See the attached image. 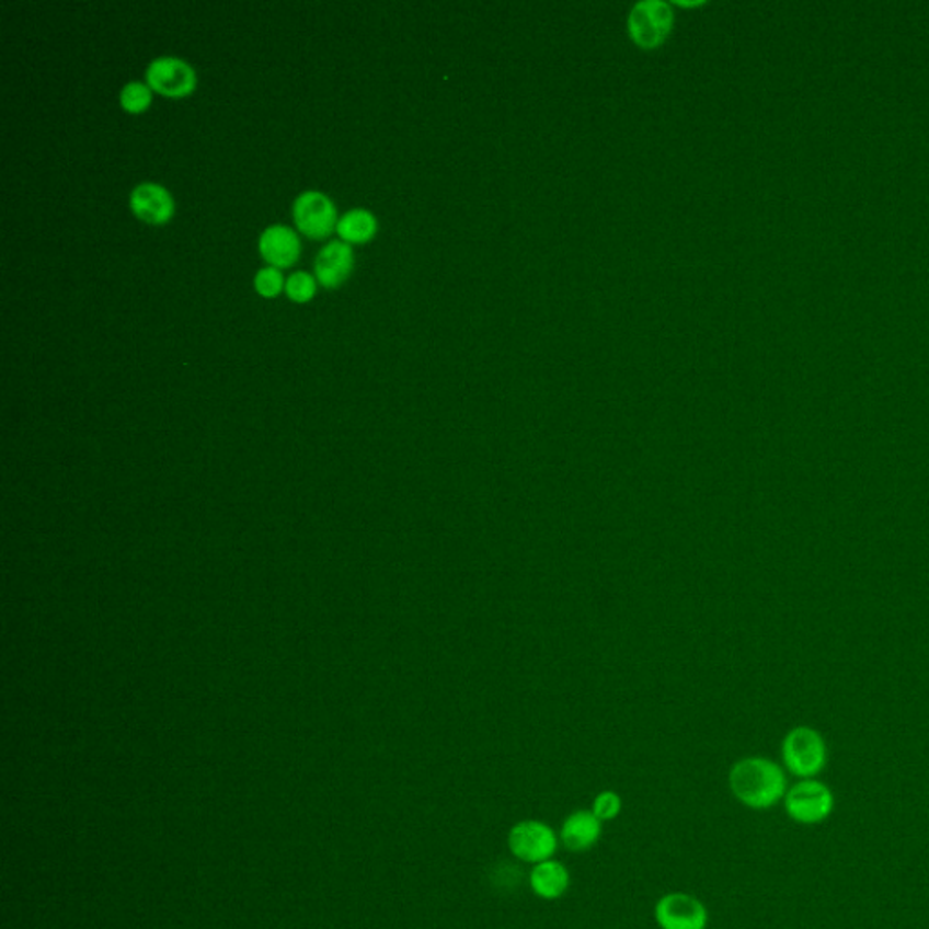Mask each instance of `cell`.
Here are the masks:
<instances>
[{
  "instance_id": "14",
  "label": "cell",
  "mask_w": 929,
  "mask_h": 929,
  "mask_svg": "<svg viewBox=\"0 0 929 929\" xmlns=\"http://www.w3.org/2000/svg\"><path fill=\"white\" fill-rule=\"evenodd\" d=\"M336 232H339L340 240L348 243V245L367 243L378 232V220L372 213L356 207V209L345 213L344 217H340Z\"/></svg>"
},
{
  "instance_id": "8",
  "label": "cell",
  "mask_w": 929,
  "mask_h": 929,
  "mask_svg": "<svg viewBox=\"0 0 929 929\" xmlns=\"http://www.w3.org/2000/svg\"><path fill=\"white\" fill-rule=\"evenodd\" d=\"M672 22L674 16L665 2H639L630 13V35L641 48H655L670 33Z\"/></svg>"
},
{
  "instance_id": "18",
  "label": "cell",
  "mask_w": 929,
  "mask_h": 929,
  "mask_svg": "<svg viewBox=\"0 0 929 929\" xmlns=\"http://www.w3.org/2000/svg\"><path fill=\"white\" fill-rule=\"evenodd\" d=\"M590 810L601 823H608V821L619 817V813L623 810V801L612 790H605V792L597 793Z\"/></svg>"
},
{
  "instance_id": "17",
  "label": "cell",
  "mask_w": 929,
  "mask_h": 929,
  "mask_svg": "<svg viewBox=\"0 0 929 929\" xmlns=\"http://www.w3.org/2000/svg\"><path fill=\"white\" fill-rule=\"evenodd\" d=\"M286 282L280 269L267 265V267H262L256 273V276H254V290L262 298L271 300V298H276V296H280L286 290Z\"/></svg>"
},
{
  "instance_id": "15",
  "label": "cell",
  "mask_w": 929,
  "mask_h": 929,
  "mask_svg": "<svg viewBox=\"0 0 929 929\" xmlns=\"http://www.w3.org/2000/svg\"><path fill=\"white\" fill-rule=\"evenodd\" d=\"M153 102V91L146 82H127L121 91V106L129 115H142Z\"/></svg>"
},
{
  "instance_id": "2",
  "label": "cell",
  "mask_w": 929,
  "mask_h": 929,
  "mask_svg": "<svg viewBox=\"0 0 929 929\" xmlns=\"http://www.w3.org/2000/svg\"><path fill=\"white\" fill-rule=\"evenodd\" d=\"M782 760L793 776L813 779L824 770L828 748L823 735L810 726L790 730L782 741Z\"/></svg>"
},
{
  "instance_id": "10",
  "label": "cell",
  "mask_w": 929,
  "mask_h": 929,
  "mask_svg": "<svg viewBox=\"0 0 929 929\" xmlns=\"http://www.w3.org/2000/svg\"><path fill=\"white\" fill-rule=\"evenodd\" d=\"M354 251L348 243L333 240L314 259V278L325 289H339L353 275Z\"/></svg>"
},
{
  "instance_id": "7",
  "label": "cell",
  "mask_w": 929,
  "mask_h": 929,
  "mask_svg": "<svg viewBox=\"0 0 929 929\" xmlns=\"http://www.w3.org/2000/svg\"><path fill=\"white\" fill-rule=\"evenodd\" d=\"M654 919L660 929H707L708 909L690 893H666L655 903Z\"/></svg>"
},
{
  "instance_id": "16",
  "label": "cell",
  "mask_w": 929,
  "mask_h": 929,
  "mask_svg": "<svg viewBox=\"0 0 929 929\" xmlns=\"http://www.w3.org/2000/svg\"><path fill=\"white\" fill-rule=\"evenodd\" d=\"M318 280L306 271H296L287 278L286 295L295 303H309L317 296Z\"/></svg>"
},
{
  "instance_id": "1",
  "label": "cell",
  "mask_w": 929,
  "mask_h": 929,
  "mask_svg": "<svg viewBox=\"0 0 929 929\" xmlns=\"http://www.w3.org/2000/svg\"><path fill=\"white\" fill-rule=\"evenodd\" d=\"M730 792L746 808L768 810L787 795V776L781 766L765 757H746L732 766Z\"/></svg>"
},
{
  "instance_id": "5",
  "label": "cell",
  "mask_w": 929,
  "mask_h": 929,
  "mask_svg": "<svg viewBox=\"0 0 929 929\" xmlns=\"http://www.w3.org/2000/svg\"><path fill=\"white\" fill-rule=\"evenodd\" d=\"M834 793L824 782L803 779L784 795L788 817L799 824H818L834 812Z\"/></svg>"
},
{
  "instance_id": "11",
  "label": "cell",
  "mask_w": 929,
  "mask_h": 929,
  "mask_svg": "<svg viewBox=\"0 0 929 929\" xmlns=\"http://www.w3.org/2000/svg\"><path fill=\"white\" fill-rule=\"evenodd\" d=\"M259 253L271 267L287 269L300 260V238L289 226L275 223L260 234Z\"/></svg>"
},
{
  "instance_id": "12",
  "label": "cell",
  "mask_w": 929,
  "mask_h": 929,
  "mask_svg": "<svg viewBox=\"0 0 929 929\" xmlns=\"http://www.w3.org/2000/svg\"><path fill=\"white\" fill-rule=\"evenodd\" d=\"M601 824L592 810L572 812L561 824L560 842L572 853L592 850L601 839Z\"/></svg>"
},
{
  "instance_id": "13",
  "label": "cell",
  "mask_w": 929,
  "mask_h": 929,
  "mask_svg": "<svg viewBox=\"0 0 929 929\" xmlns=\"http://www.w3.org/2000/svg\"><path fill=\"white\" fill-rule=\"evenodd\" d=\"M528 884L536 897L543 901H558L569 892L571 871L563 862L549 859V861L534 864L528 875Z\"/></svg>"
},
{
  "instance_id": "6",
  "label": "cell",
  "mask_w": 929,
  "mask_h": 929,
  "mask_svg": "<svg viewBox=\"0 0 929 929\" xmlns=\"http://www.w3.org/2000/svg\"><path fill=\"white\" fill-rule=\"evenodd\" d=\"M146 84L168 99H185L195 93L198 74L182 58L159 57L151 60L146 69Z\"/></svg>"
},
{
  "instance_id": "9",
  "label": "cell",
  "mask_w": 929,
  "mask_h": 929,
  "mask_svg": "<svg viewBox=\"0 0 929 929\" xmlns=\"http://www.w3.org/2000/svg\"><path fill=\"white\" fill-rule=\"evenodd\" d=\"M129 207L140 222L149 226H165L174 217V198L164 185L142 182L131 191Z\"/></svg>"
},
{
  "instance_id": "4",
  "label": "cell",
  "mask_w": 929,
  "mask_h": 929,
  "mask_svg": "<svg viewBox=\"0 0 929 929\" xmlns=\"http://www.w3.org/2000/svg\"><path fill=\"white\" fill-rule=\"evenodd\" d=\"M293 220L301 234L311 240H325L336 231L339 211L334 202L320 191H303L293 202Z\"/></svg>"
},
{
  "instance_id": "3",
  "label": "cell",
  "mask_w": 929,
  "mask_h": 929,
  "mask_svg": "<svg viewBox=\"0 0 929 929\" xmlns=\"http://www.w3.org/2000/svg\"><path fill=\"white\" fill-rule=\"evenodd\" d=\"M507 845L513 857L534 867L554 857L560 835L543 821L527 818L514 824L508 831Z\"/></svg>"
}]
</instances>
